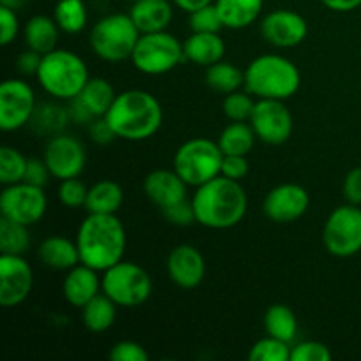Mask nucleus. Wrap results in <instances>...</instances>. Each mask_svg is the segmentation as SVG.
<instances>
[{
	"instance_id": "obj_1",
	"label": "nucleus",
	"mask_w": 361,
	"mask_h": 361,
	"mask_svg": "<svg viewBox=\"0 0 361 361\" xmlns=\"http://www.w3.org/2000/svg\"><path fill=\"white\" fill-rule=\"evenodd\" d=\"M196 222L208 229H231L243 221L249 207L242 183L224 175L196 187L192 196Z\"/></svg>"
},
{
	"instance_id": "obj_2",
	"label": "nucleus",
	"mask_w": 361,
	"mask_h": 361,
	"mask_svg": "<svg viewBox=\"0 0 361 361\" xmlns=\"http://www.w3.org/2000/svg\"><path fill=\"white\" fill-rule=\"evenodd\" d=\"M76 245L81 263L102 274L126 256V228L116 215L88 214L78 228Z\"/></svg>"
},
{
	"instance_id": "obj_3",
	"label": "nucleus",
	"mask_w": 361,
	"mask_h": 361,
	"mask_svg": "<svg viewBox=\"0 0 361 361\" xmlns=\"http://www.w3.org/2000/svg\"><path fill=\"white\" fill-rule=\"evenodd\" d=\"M104 118L118 140L145 141L159 133L164 113L154 94L141 88H130L116 95Z\"/></svg>"
},
{
	"instance_id": "obj_4",
	"label": "nucleus",
	"mask_w": 361,
	"mask_h": 361,
	"mask_svg": "<svg viewBox=\"0 0 361 361\" xmlns=\"http://www.w3.org/2000/svg\"><path fill=\"white\" fill-rule=\"evenodd\" d=\"M300 85L302 74L296 63L288 56L268 53L247 66L243 88L256 99L286 101L300 90Z\"/></svg>"
},
{
	"instance_id": "obj_5",
	"label": "nucleus",
	"mask_w": 361,
	"mask_h": 361,
	"mask_svg": "<svg viewBox=\"0 0 361 361\" xmlns=\"http://www.w3.org/2000/svg\"><path fill=\"white\" fill-rule=\"evenodd\" d=\"M35 80L49 97L56 101H71L81 94L90 80V73L78 53L56 48L42 55Z\"/></svg>"
},
{
	"instance_id": "obj_6",
	"label": "nucleus",
	"mask_w": 361,
	"mask_h": 361,
	"mask_svg": "<svg viewBox=\"0 0 361 361\" xmlns=\"http://www.w3.org/2000/svg\"><path fill=\"white\" fill-rule=\"evenodd\" d=\"M141 32L129 13H113L92 27L88 42L95 56L104 62H123L133 56Z\"/></svg>"
},
{
	"instance_id": "obj_7",
	"label": "nucleus",
	"mask_w": 361,
	"mask_h": 361,
	"mask_svg": "<svg viewBox=\"0 0 361 361\" xmlns=\"http://www.w3.org/2000/svg\"><path fill=\"white\" fill-rule=\"evenodd\" d=\"M222 154L217 141L194 137L180 145L173 157V169L189 187H200L221 175Z\"/></svg>"
},
{
	"instance_id": "obj_8",
	"label": "nucleus",
	"mask_w": 361,
	"mask_h": 361,
	"mask_svg": "<svg viewBox=\"0 0 361 361\" xmlns=\"http://www.w3.org/2000/svg\"><path fill=\"white\" fill-rule=\"evenodd\" d=\"M130 62L140 73L161 76L171 73L180 63L187 62L183 42L168 30L141 34L134 48Z\"/></svg>"
},
{
	"instance_id": "obj_9",
	"label": "nucleus",
	"mask_w": 361,
	"mask_h": 361,
	"mask_svg": "<svg viewBox=\"0 0 361 361\" xmlns=\"http://www.w3.org/2000/svg\"><path fill=\"white\" fill-rule=\"evenodd\" d=\"M154 282L148 271L133 261L122 259L102 271V293L123 309H136L148 302Z\"/></svg>"
},
{
	"instance_id": "obj_10",
	"label": "nucleus",
	"mask_w": 361,
	"mask_h": 361,
	"mask_svg": "<svg viewBox=\"0 0 361 361\" xmlns=\"http://www.w3.org/2000/svg\"><path fill=\"white\" fill-rule=\"evenodd\" d=\"M323 243L335 257H351L361 252L360 204H342L328 215L323 228Z\"/></svg>"
},
{
	"instance_id": "obj_11",
	"label": "nucleus",
	"mask_w": 361,
	"mask_h": 361,
	"mask_svg": "<svg viewBox=\"0 0 361 361\" xmlns=\"http://www.w3.org/2000/svg\"><path fill=\"white\" fill-rule=\"evenodd\" d=\"M46 212H48V197L44 187L18 182L4 187L0 194V217L30 228L42 221Z\"/></svg>"
},
{
	"instance_id": "obj_12",
	"label": "nucleus",
	"mask_w": 361,
	"mask_h": 361,
	"mask_svg": "<svg viewBox=\"0 0 361 361\" xmlns=\"http://www.w3.org/2000/svg\"><path fill=\"white\" fill-rule=\"evenodd\" d=\"M35 108V92L25 80H6L0 85V129L4 133L28 126Z\"/></svg>"
},
{
	"instance_id": "obj_13",
	"label": "nucleus",
	"mask_w": 361,
	"mask_h": 361,
	"mask_svg": "<svg viewBox=\"0 0 361 361\" xmlns=\"http://www.w3.org/2000/svg\"><path fill=\"white\" fill-rule=\"evenodd\" d=\"M249 122L257 140L267 145L286 143L291 137L295 127L291 111L284 101L277 99H257Z\"/></svg>"
},
{
	"instance_id": "obj_14",
	"label": "nucleus",
	"mask_w": 361,
	"mask_h": 361,
	"mask_svg": "<svg viewBox=\"0 0 361 361\" xmlns=\"http://www.w3.org/2000/svg\"><path fill=\"white\" fill-rule=\"evenodd\" d=\"M42 159L48 164L53 178L56 180L76 178L87 166V152L83 143L66 133L49 137Z\"/></svg>"
},
{
	"instance_id": "obj_15",
	"label": "nucleus",
	"mask_w": 361,
	"mask_h": 361,
	"mask_svg": "<svg viewBox=\"0 0 361 361\" xmlns=\"http://www.w3.org/2000/svg\"><path fill=\"white\" fill-rule=\"evenodd\" d=\"M34 270L23 256L0 254V305L13 309L30 296Z\"/></svg>"
},
{
	"instance_id": "obj_16",
	"label": "nucleus",
	"mask_w": 361,
	"mask_h": 361,
	"mask_svg": "<svg viewBox=\"0 0 361 361\" xmlns=\"http://www.w3.org/2000/svg\"><path fill=\"white\" fill-rule=\"evenodd\" d=\"M261 37L275 48H295L309 35V23L296 11H270L259 23Z\"/></svg>"
},
{
	"instance_id": "obj_17",
	"label": "nucleus",
	"mask_w": 361,
	"mask_h": 361,
	"mask_svg": "<svg viewBox=\"0 0 361 361\" xmlns=\"http://www.w3.org/2000/svg\"><path fill=\"white\" fill-rule=\"evenodd\" d=\"M310 196L305 187L298 183H281L267 194L263 212L270 221L277 224H291L307 214Z\"/></svg>"
},
{
	"instance_id": "obj_18",
	"label": "nucleus",
	"mask_w": 361,
	"mask_h": 361,
	"mask_svg": "<svg viewBox=\"0 0 361 361\" xmlns=\"http://www.w3.org/2000/svg\"><path fill=\"white\" fill-rule=\"evenodd\" d=\"M166 270L173 284L182 289H194L204 281L207 263H204L203 254L196 247L182 243L169 252Z\"/></svg>"
},
{
	"instance_id": "obj_19",
	"label": "nucleus",
	"mask_w": 361,
	"mask_h": 361,
	"mask_svg": "<svg viewBox=\"0 0 361 361\" xmlns=\"http://www.w3.org/2000/svg\"><path fill=\"white\" fill-rule=\"evenodd\" d=\"M99 274L101 271L83 263L66 271L62 282V293L66 302L76 309H83L92 298H95L102 291V277H99Z\"/></svg>"
},
{
	"instance_id": "obj_20",
	"label": "nucleus",
	"mask_w": 361,
	"mask_h": 361,
	"mask_svg": "<svg viewBox=\"0 0 361 361\" xmlns=\"http://www.w3.org/2000/svg\"><path fill=\"white\" fill-rule=\"evenodd\" d=\"M187 183L180 178L175 169H154L143 182V190L148 200L162 208L171 207L187 197Z\"/></svg>"
},
{
	"instance_id": "obj_21",
	"label": "nucleus",
	"mask_w": 361,
	"mask_h": 361,
	"mask_svg": "<svg viewBox=\"0 0 361 361\" xmlns=\"http://www.w3.org/2000/svg\"><path fill=\"white\" fill-rule=\"evenodd\" d=\"M173 6L169 0H136L130 6V18L141 34L162 32L171 25Z\"/></svg>"
},
{
	"instance_id": "obj_22",
	"label": "nucleus",
	"mask_w": 361,
	"mask_h": 361,
	"mask_svg": "<svg viewBox=\"0 0 361 361\" xmlns=\"http://www.w3.org/2000/svg\"><path fill=\"white\" fill-rule=\"evenodd\" d=\"M183 53H185L187 62L210 67L224 60L226 42L221 37V32H215V34L192 32L183 42Z\"/></svg>"
},
{
	"instance_id": "obj_23",
	"label": "nucleus",
	"mask_w": 361,
	"mask_h": 361,
	"mask_svg": "<svg viewBox=\"0 0 361 361\" xmlns=\"http://www.w3.org/2000/svg\"><path fill=\"white\" fill-rule=\"evenodd\" d=\"M37 257L44 267L59 271H69L71 268L81 263L76 240L73 242V240L59 235L42 240L37 249Z\"/></svg>"
},
{
	"instance_id": "obj_24",
	"label": "nucleus",
	"mask_w": 361,
	"mask_h": 361,
	"mask_svg": "<svg viewBox=\"0 0 361 361\" xmlns=\"http://www.w3.org/2000/svg\"><path fill=\"white\" fill-rule=\"evenodd\" d=\"M60 27L56 25L55 18L46 14H35L25 23L23 41L34 51L46 55V53L56 49L60 37Z\"/></svg>"
},
{
	"instance_id": "obj_25",
	"label": "nucleus",
	"mask_w": 361,
	"mask_h": 361,
	"mask_svg": "<svg viewBox=\"0 0 361 361\" xmlns=\"http://www.w3.org/2000/svg\"><path fill=\"white\" fill-rule=\"evenodd\" d=\"M224 28L242 30L261 16L264 0H214Z\"/></svg>"
},
{
	"instance_id": "obj_26",
	"label": "nucleus",
	"mask_w": 361,
	"mask_h": 361,
	"mask_svg": "<svg viewBox=\"0 0 361 361\" xmlns=\"http://www.w3.org/2000/svg\"><path fill=\"white\" fill-rule=\"evenodd\" d=\"M123 204V189L113 180H99L88 189L85 208L88 214L116 215Z\"/></svg>"
},
{
	"instance_id": "obj_27",
	"label": "nucleus",
	"mask_w": 361,
	"mask_h": 361,
	"mask_svg": "<svg viewBox=\"0 0 361 361\" xmlns=\"http://www.w3.org/2000/svg\"><path fill=\"white\" fill-rule=\"evenodd\" d=\"M116 309L118 305L101 291L81 309V323L92 334H104L115 324Z\"/></svg>"
},
{
	"instance_id": "obj_28",
	"label": "nucleus",
	"mask_w": 361,
	"mask_h": 361,
	"mask_svg": "<svg viewBox=\"0 0 361 361\" xmlns=\"http://www.w3.org/2000/svg\"><path fill=\"white\" fill-rule=\"evenodd\" d=\"M69 122L71 116L67 106L60 104V102H42V104H37L28 126L39 136L51 137L55 134L63 133Z\"/></svg>"
},
{
	"instance_id": "obj_29",
	"label": "nucleus",
	"mask_w": 361,
	"mask_h": 361,
	"mask_svg": "<svg viewBox=\"0 0 361 361\" xmlns=\"http://www.w3.org/2000/svg\"><path fill=\"white\" fill-rule=\"evenodd\" d=\"M256 140L257 136L250 122H231L222 129L217 143L224 155H249Z\"/></svg>"
},
{
	"instance_id": "obj_30",
	"label": "nucleus",
	"mask_w": 361,
	"mask_h": 361,
	"mask_svg": "<svg viewBox=\"0 0 361 361\" xmlns=\"http://www.w3.org/2000/svg\"><path fill=\"white\" fill-rule=\"evenodd\" d=\"M204 81H207V85L212 90L228 95L240 90L245 85V71L236 67L235 63L221 60V62L207 67Z\"/></svg>"
},
{
	"instance_id": "obj_31",
	"label": "nucleus",
	"mask_w": 361,
	"mask_h": 361,
	"mask_svg": "<svg viewBox=\"0 0 361 361\" xmlns=\"http://www.w3.org/2000/svg\"><path fill=\"white\" fill-rule=\"evenodd\" d=\"M264 330H267V335L291 344L296 337V331H298L296 314L288 305L275 303L264 314Z\"/></svg>"
},
{
	"instance_id": "obj_32",
	"label": "nucleus",
	"mask_w": 361,
	"mask_h": 361,
	"mask_svg": "<svg viewBox=\"0 0 361 361\" xmlns=\"http://www.w3.org/2000/svg\"><path fill=\"white\" fill-rule=\"evenodd\" d=\"M116 95L118 94H116L115 87L106 78H90L81 90L80 97L97 118V116H106V113L115 102Z\"/></svg>"
},
{
	"instance_id": "obj_33",
	"label": "nucleus",
	"mask_w": 361,
	"mask_h": 361,
	"mask_svg": "<svg viewBox=\"0 0 361 361\" xmlns=\"http://www.w3.org/2000/svg\"><path fill=\"white\" fill-rule=\"evenodd\" d=\"M53 18L66 34H80L88 23L87 4L83 0H59L53 7Z\"/></svg>"
},
{
	"instance_id": "obj_34",
	"label": "nucleus",
	"mask_w": 361,
	"mask_h": 361,
	"mask_svg": "<svg viewBox=\"0 0 361 361\" xmlns=\"http://www.w3.org/2000/svg\"><path fill=\"white\" fill-rule=\"evenodd\" d=\"M30 243L28 226L0 217V254L23 256L30 249Z\"/></svg>"
},
{
	"instance_id": "obj_35",
	"label": "nucleus",
	"mask_w": 361,
	"mask_h": 361,
	"mask_svg": "<svg viewBox=\"0 0 361 361\" xmlns=\"http://www.w3.org/2000/svg\"><path fill=\"white\" fill-rule=\"evenodd\" d=\"M28 159L14 147L0 148V182L4 185L23 182Z\"/></svg>"
},
{
	"instance_id": "obj_36",
	"label": "nucleus",
	"mask_w": 361,
	"mask_h": 361,
	"mask_svg": "<svg viewBox=\"0 0 361 361\" xmlns=\"http://www.w3.org/2000/svg\"><path fill=\"white\" fill-rule=\"evenodd\" d=\"M293 345L267 335L250 348L249 361H291Z\"/></svg>"
},
{
	"instance_id": "obj_37",
	"label": "nucleus",
	"mask_w": 361,
	"mask_h": 361,
	"mask_svg": "<svg viewBox=\"0 0 361 361\" xmlns=\"http://www.w3.org/2000/svg\"><path fill=\"white\" fill-rule=\"evenodd\" d=\"M254 108H256L254 95L247 90H236L233 94L224 95V102H222V111H224L226 118H229L231 122H249Z\"/></svg>"
},
{
	"instance_id": "obj_38",
	"label": "nucleus",
	"mask_w": 361,
	"mask_h": 361,
	"mask_svg": "<svg viewBox=\"0 0 361 361\" xmlns=\"http://www.w3.org/2000/svg\"><path fill=\"white\" fill-rule=\"evenodd\" d=\"M189 27L192 32H203V34H215L224 28L222 18L219 14L215 4L200 7V9L189 13Z\"/></svg>"
},
{
	"instance_id": "obj_39",
	"label": "nucleus",
	"mask_w": 361,
	"mask_h": 361,
	"mask_svg": "<svg viewBox=\"0 0 361 361\" xmlns=\"http://www.w3.org/2000/svg\"><path fill=\"white\" fill-rule=\"evenodd\" d=\"M88 189H90V187H87V183H85L83 180H80V176H76V178L60 180L59 201L66 208H71V210L83 208L85 203H87Z\"/></svg>"
},
{
	"instance_id": "obj_40",
	"label": "nucleus",
	"mask_w": 361,
	"mask_h": 361,
	"mask_svg": "<svg viewBox=\"0 0 361 361\" xmlns=\"http://www.w3.org/2000/svg\"><path fill=\"white\" fill-rule=\"evenodd\" d=\"M331 358L330 348L317 341H303L291 349V361H330Z\"/></svg>"
},
{
	"instance_id": "obj_41",
	"label": "nucleus",
	"mask_w": 361,
	"mask_h": 361,
	"mask_svg": "<svg viewBox=\"0 0 361 361\" xmlns=\"http://www.w3.org/2000/svg\"><path fill=\"white\" fill-rule=\"evenodd\" d=\"M109 360L111 361H148L150 355L147 349L134 341H120L109 351Z\"/></svg>"
},
{
	"instance_id": "obj_42",
	"label": "nucleus",
	"mask_w": 361,
	"mask_h": 361,
	"mask_svg": "<svg viewBox=\"0 0 361 361\" xmlns=\"http://www.w3.org/2000/svg\"><path fill=\"white\" fill-rule=\"evenodd\" d=\"M162 215H164L166 221H169L175 226H190L196 222V212H194L192 200H182L178 203L171 204V207L162 208Z\"/></svg>"
},
{
	"instance_id": "obj_43",
	"label": "nucleus",
	"mask_w": 361,
	"mask_h": 361,
	"mask_svg": "<svg viewBox=\"0 0 361 361\" xmlns=\"http://www.w3.org/2000/svg\"><path fill=\"white\" fill-rule=\"evenodd\" d=\"M18 32H20V20L16 11L0 6V44L9 46L11 42L16 41Z\"/></svg>"
},
{
	"instance_id": "obj_44",
	"label": "nucleus",
	"mask_w": 361,
	"mask_h": 361,
	"mask_svg": "<svg viewBox=\"0 0 361 361\" xmlns=\"http://www.w3.org/2000/svg\"><path fill=\"white\" fill-rule=\"evenodd\" d=\"M49 178H53V176L51 173H49V168L44 162V159H35V157L28 159L23 182L32 183V185H37V187H46L48 185Z\"/></svg>"
},
{
	"instance_id": "obj_45",
	"label": "nucleus",
	"mask_w": 361,
	"mask_h": 361,
	"mask_svg": "<svg viewBox=\"0 0 361 361\" xmlns=\"http://www.w3.org/2000/svg\"><path fill=\"white\" fill-rule=\"evenodd\" d=\"M221 175L236 180V182H242L249 175V161H247V155H224Z\"/></svg>"
},
{
	"instance_id": "obj_46",
	"label": "nucleus",
	"mask_w": 361,
	"mask_h": 361,
	"mask_svg": "<svg viewBox=\"0 0 361 361\" xmlns=\"http://www.w3.org/2000/svg\"><path fill=\"white\" fill-rule=\"evenodd\" d=\"M88 136L95 145H109L113 140H116V134L113 133L111 126L104 116H97L95 120H92L88 126Z\"/></svg>"
},
{
	"instance_id": "obj_47",
	"label": "nucleus",
	"mask_w": 361,
	"mask_h": 361,
	"mask_svg": "<svg viewBox=\"0 0 361 361\" xmlns=\"http://www.w3.org/2000/svg\"><path fill=\"white\" fill-rule=\"evenodd\" d=\"M344 197L348 203L361 204V166L353 168L344 178Z\"/></svg>"
},
{
	"instance_id": "obj_48",
	"label": "nucleus",
	"mask_w": 361,
	"mask_h": 361,
	"mask_svg": "<svg viewBox=\"0 0 361 361\" xmlns=\"http://www.w3.org/2000/svg\"><path fill=\"white\" fill-rule=\"evenodd\" d=\"M67 102H69V104H67V109H69V116L73 123H76V126H90L92 120H95L94 113H92L90 109H88V106L81 101L80 95Z\"/></svg>"
},
{
	"instance_id": "obj_49",
	"label": "nucleus",
	"mask_w": 361,
	"mask_h": 361,
	"mask_svg": "<svg viewBox=\"0 0 361 361\" xmlns=\"http://www.w3.org/2000/svg\"><path fill=\"white\" fill-rule=\"evenodd\" d=\"M42 55L28 48L27 51L20 53L16 60V67L23 76H37L39 66H41Z\"/></svg>"
},
{
	"instance_id": "obj_50",
	"label": "nucleus",
	"mask_w": 361,
	"mask_h": 361,
	"mask_svg": "<svg viewBox=\"0 0 361 361\" xmlns=\"http://www.w3.org/2000/svg\"><path fill=\"white\" fill-rule=\"evenodd\" d=\"M321 4L335 13H351L361 6V0H321Z\"/></svg>"
},
{
	"instance_id": "obj_51",
	"label": "nucleus",
	"mask_w": 361,
	"mask_h": 361,
	"mask_svg": "<svg viewBox=\"0 0 361 361\" xmlns=\"http://www.w3.org/2000/svg\"><path fill=\"white\" fill-rule=\"evenodd\" d=\"M171 2L175 4L178 9L185 11V13H192V11L200 9V7L208 6V4H212L214 0H171Z\"/></svg>"
},
{
	"instance_id": "obj_52",
	"label": "nucleus",
	"mask_w": 361,
	"mask_h": 361,
	"mask_svg": "<svg viewBox=\"0 0 361 361\" xmlns=\"http://www.w3.org/2000/svg\"><path fill=\"white\" fill-rule=\"evenodd\" d=\"M25 2H27V0H0V6H6V7H11V9L18 11L20 7L25 6Z\"/></svg>"
},
{
	"instance_id": "obj_53",
	"label": "nucleus",
	"mask_w": 361,
	"mask_h": 361,
	"mask_svg": "<svg viewBox=\"0 0 361 361\" xmlns=\"http://www.w3.org/2000/svg\"><path fill=\"white\" fill-rule=\"evenodd\" d=\"M127 2H130V4H133V2H136V0H127Z\"/></svg>"
}]
</instances>
